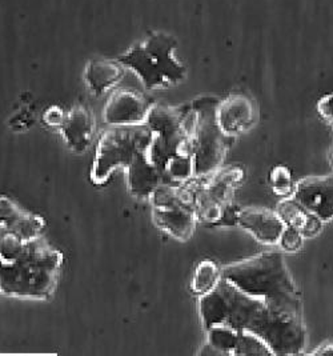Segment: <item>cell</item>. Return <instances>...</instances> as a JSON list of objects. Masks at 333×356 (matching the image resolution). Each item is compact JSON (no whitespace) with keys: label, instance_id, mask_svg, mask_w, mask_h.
<instances>
[{"label":"cell","instance_id":"30bf717a","mask_svg":"<svg viewBox=\"0 0 333 356\" xmlns=\"http://www.w3.org/2000/svg\"><path fill=\"white\" fill-rule=\"evenodd\" d=\"M238 226L250 232L259 243L275 245L279 243L286 223L282 220L277 212L240 209L238 212Z\"/></svg>","mask_w":333,"mask_h":356},{"label":"cell","instance_id":"4fadbf2b","mask_svg":"<svg viewBox=\"0 0 333 356\" xmlns=\"http://www.w3.org/2000/svg\"><path fill=\"white\" fill-rule=\"evenodd\" d=\"M196 219V211L181 204L167 209H154L155 223L180 242H187L192 238Z\"/></svg>","mask_w":333,"mask_h":356},{"label":"cell","instance_id":"d6986e66","mask_svg":"<svg viewBox=\"0 0 333 356\" xmlns=\"http://www.w3.org/2000/svg\"><path fill=\"white\" fill-rule=\"evenodd\" d=\"M234 355H275L266 340L252 332L240 331Z\"/></svg>","mask_w":333,"mask_h":356},{"label":"cell","instance_id":"7c38bea8","mask_svg":"<svg viewBox=\"0 0 333 356\" xmlns=\"http://www.w3.org/2000/svg\"><path fill=\"white\" fill-rule=\"evenodd\" d=\"M147 148L139 151L126 168L128 190L135 197L140 199L151 197L152 193L163 183V174L149 159Z\"/></svg>","mask_w":333,"mask_h":356},{"label":"cell","instance_id":"ac0fdd59","mask_svg":"<svg viewBox=\"0 0 333 356\" xmlns=\"http://www.w3.org/2000/svg\"><path fill=\"white\" fill-rule=\"evenodd\" d=\"M195 178V165L192 155H176L167 163L163 171V183L181 186Z\"/></svg>","mask_w":333,"mask_h":356},{"label":"cell","instance_id":"52a82bcc","mask_svg":"<svg viewBox=\"0 0 333 356\" xmlns=\"http://www.w3.org/2000/svg\"><path fill=\"white\" fill-rule=\"evenodd\" d=\"M152 102L132 90H119L107 102L103 119L110 126L145 124Z\"/></svg>","mask_w":333,"mask_h":356},{"label":"cell","instance_id":"7402d4cb","mask_svg":"<svg viewBox=\"0 0 333 356\" xmlns=\"http://www.w3.org/2000/svg\"><path fill=\"white\" fill-rule=\"evenodd\" d=\"M65 115L67 113H64L60 107L52 106L43 115V120L49 127H59L60 129L64 120H65Z\"/></svg>","mask_w":333,"mask_h":356},{"label":"cell","instance_id":"5bb4252c","mask_svg":"<svg viewBox=\"0 0 333 356\" xmlns=\"http://www.w3.org/2000/svg\"><path fill=\"white\" fill-rule=\"evenodd\" d=\"M123 75L124 65L119 60L96 59L87 65L84 78L90 91L96 97H100L122 81Z\"/></svg>","mask_w":333,"mask_h":356},{"label":"cell","instance_id":"2e32d148","mask_svg":"<svg viewBox=\"0 0 333 356\" xmlns=\"http://www.w3.org/2000/svg\"><path fill=\"white\" fill-rule=\"evenodd\" d=\"M206 344L200 355H234L240 330L225 324H215L206 330Z\"/></svg>","mask_w":333,"mask_h":356},{"label":"cell","instance_id":"277c9868","mask_svg":"<svg viewBox=\"0 0 333 356\" xmlns=\"http://www.w3.org/2000/svg\"><path fill=\"white\" fill-rule=\"evenodd\" d=\"M176 40L167 33L149 35L117 60L129 68L148 90L174 86L186 78V67L176 56Z\"/></svg>","mask_w":333,"mask_h":356},{"label":"cell","instance_id":"8fae6325","mask_svg":"<svg viewBox=\"0 0 333 356\" xmlns=\"http://www.w3.org/2000/svg\"><path fill=\"white\" fill-rule=\"evenodd\" d=\"M95 118L86 106H75L65 115L60 131L64 142L75 154H84L95 135Z\"/></svg>","mask_w":333,"mask_h":356},{"label":"cell","instance_id":"603a6c76","mask_svg":"<svg viewBox=\"0 0 333 356\" xmlns=\"http://www.w3.org/2000/svg\"><path fill=\"white\" fill-rule=\"evenodd\" d=\"M318 111L325 120L333 123V94L321 97L318 104Z\"/></svg>","mask_w":333,"mask_h":356},{"label":"cell","instance_id":"8992f818","mask_svg":"<svg viewBox=\"0 0 333 356\" xmlns=\"http://www.w3.org/2000/svg\"><path fill=\"white\" fill-rule=\"evenodd\" d=\"M219 99L199 97L192 108L197 115L192 136V158L195 178L204 179L213 175L220 168L227 154V139L216 122V108Z\"/></svg>","mask_w":333,"mask_h":356},{"label":"cell","instance_id":"9c48e42d","mask_svg":"<svg viewBox=\"0 0 333 356\" xmlns=\"http://www.w3.org/2000/svg\"><path fill=\"white\" fill-rule=\"evenodd\" d=\"M254 103L245 95H231L220 100L216 108V122L228 138L247 132L254 126Z\"/></svg>","mask_w":333,"mask_h":356},{"label":"cell","instance_id":"5b68a950","mask_svg":"<svg viewBox=\"0 0 333 356\" xmlns=\"http://www.w3.org/2000/svg\"><path fill=\"white\" fill-rule=\"evenodd\" d=\"M152 132L145 124L111 126L104 131L96 146L91 181L106 184L117 168H127L135 155L149 146Z\"/></svg>","mask_w":333,"mask_h":356},{"label":"cell","instance_id":"cb8c5ba5","mask_svg":"<svg viewBox=\"0 0 333 356\" xmlns=\"http://www.w3.org/2000/svg\"><path fill=\"white\" fill-rule=\"evenodd\" d=\"M312 354L314 355H332L333 341H327V343L318 346V350H315Z\"/></svg>","mask_w":333,"mask_h":356},{"label":"cell","instance_id":"9a60e30c","mask_svg":"<svg viewBox=\"0 0 333 356\" xmlns=\"http://www.w3.org/2000/svg\"><path fill=\"white\" fill-rule=\"evenodd\" d=\"M277 215L286 223V226L298 228L304 238H315L323 229L324 222L318 216L305 210L292 196L284 197L277 203Z\"/></svg>","mask_w":333,"mask_h":356},{"label":"cell","instance_id":"6da1fadb","mask_svg":"<svg viewBox=\"0 0 333 356\" xmlns=\"http://www.w3.org/2000/svg\"><path fill=\"white\" fill-rule=\"evenodd\" d=\"M199 314L204 330L225 324L266 340L275 355H299L307 346L302 319L273 311L261 299L222 279L213 291L200 296Z\"/></svg>","mask_w":333,"mask_h":356},{"label":"cell","instance_id":"7a4b0ae2","mask_svg":"<svg viewBox=\"0 0 333 356\" xmlns=\"http://www.w3.org/2000/svg\"><path fill=\"white\" fill-rule=\"evenodd\" d=\"M222 277L238 290L264 300L273 311L302 319V295L282 252H263L224 266Z\"/></svg>","mask_w":333,"mask_h":356},{"label":"cell","instance_id":"44dd1931","mask_svg":"<svg viewBox=\"0 0 333 356\" xmlns=\"http://www.w3.org/2000/svg\"><path fill=\"white\" fill-rule=\"evenodd\" d=\"M304 235L302 232L295 228V227L286 226L283 229L280 239H279V245L283 251L286 252H298L302 250V244H304Z\"/></svg>","mask_w":333,"mask_h":356},{"label":"cell","instance_id":"ba28073f","mask_svg":"<svg viewBox=\"0 0 333 356\" xmlns=\"http://www.w3.org/2000/svg\"><path fill=\"white\" fill-rule=\"evenodd\" d=\"M292 197L324 223L333 220V175L302 179Z\"/></svg>","mask_w":333,"mask_h":356},{"label":"cell","instance_id":"d4e9b609","mask_svg":"<svg viewBox=\"0 0 333 356\" xmlns=\"http://www.w3.org/2000/svg\"><path fill=\"white\" fill-rule=\"evenodd\" d=\"M332 158H333V152H332Z\"/></svg>","mask_w":333,"mask_h":356},{"label":"cell","instance_id":"e0dca14e","mask_svg":"<svg viewBox=\"0 0 333 356\" xmlns=\"http://www.w3.org/2000/svg\"><path fill=\"white\" fill-rule=\"evenodd\" d=\"M222 280V270L212 260H203L197 264L192 277V291L195 295L204 296L213 291Z\"/></svg>","mask_w":333,"mask_h":356},{"label":"cell","instance_id":"3957f363","mask_svg":"<svg viewBox=\"0 0 333 356\" xmlns=\"http://www.w3.org/2000/svg\"><path fill=\"white\" fill-rule=\"evenodd\" d=\"M63 254L40 236L27 242L15 261L0 260V293L33 300H47L56 290Z\"/></svg>","mask_w":333,"mask_h":356},{"label":"cell","instance_id":"ffe728a7","mask_svg":"<svg viewBox=\"0 0 333 356\" xmlns=\"http://www.w3.org/2000/svg\"><path fill=\"white\" fill-rule=\"evenodd\" d=\"M270 184L275 194L283 197L292 195L295 188L291 171L284 165H276L272 168L270 174Z\"/></svg>","mask_w":333,"mask_h":356}]
</instances>
